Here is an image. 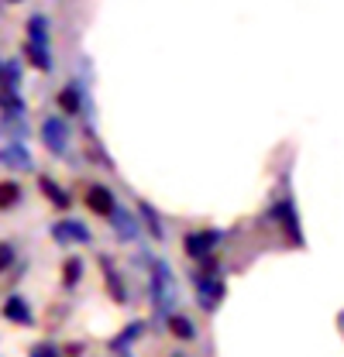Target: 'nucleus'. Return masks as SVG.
<instances>
[{
	"label": "nucleus",
	"mask_w": 344,
	"mask_h": 357,
	"mask_svg": "<svg viewBox=\"0 0 344 357\" xmlns=\"http://www.w3.org/2000/svg\"><path fill=\"white\" fill-rule=\"evenodd\" d=\"M175 303V278H172V268L166 261H155L152 265V306L159 312H169Z\"/></svg>",
	"instance_id": "nucleus-1"
},
{
	"label": "nucleus",
	"mask_w": 344,
	"mask_h": 357,
	"mask_svg": "<svg viewBox=\"0 0 344 357\" xmlns=\"http://www.w3.org/2000/svg\"><path fill=\"white\" fill-rule=\"evenodd\" d=\"M28 59L48 73L52 69V55H48V24H45L42 14H35L31 21H28Z\"/></svg>",
	"instance_id": "nucleus-2"
},
{
	"label": "nucleus",
	"mask_w": 344,
	"mask_h": 357,
	"mask_svg": "<svg viewBox=\"0 0 344 357\" xmlns=\"http://www.w3.org/2000/svg\"><path fill=\"white\" fill-rule=\"evenodd\" d=\"M217 244H220V230H193L182 241V248H186L189 258H207Z\"/></svg>",
	"instance_id": "nucleus-3"
},
{
	"label": "nucleus",
	"mask_w": 344,
	"mask_h": 357,
	"mask_svg": "<svg viewBox=\"0 0 344 357\" xmlns=\"http://www.w3.org/2000/svg\"><path fill=\"white\" fill-rule=\"evenodd\" d=\"M196 299H200L203 310L214 312L220 306V299H224V282L217 275H196Z\"/></svg>",
	"instance_id": "nucleus-4"
},
{
	"label": "nucleus",
	"mask_w": 344,
	"mask_h": 357,
	"mask_svg": "<svg viewBox=\"0 0 344 357\" xmlns=\"http://www.w3.org/2000/svg\"><path fill=\"white\" fill-rule=\"evenodd\" d=\"M42 141L52 155H62L66 144H69V128H66V121H62V117H48L42 124Z\"/></svg>",
	"instance_id": "nucleus-5"
},
{
	"label": "nucleus",
	"mask_w": 344,
	"mask_h": 357,
	"mask_svg": "<svg viewBox=\"0 0 344 357\" xmlns=\"http://www.w3.org/2000/svg\"><path fill=\"white\" fill-rule=\"evenodd\" d=\"M52 237L59 244H89V230L83 220H59L52 223Z\"/></svg>",
	"instance_id": "nucleus-6"
},
{
	"label": "nucleus",
	"mask_w": 344,
	"mask_h": 357,
	"mask_svg": "<svg viewBox=\"0 0 344 357\" xmlns=\"http://www.w3.org/2000/svg\"><path fill=\"white\" fill-rule=\"evenodd\" d=\"M86 206H89L93 213H100V217H110V213L117 210V199H114V192H110L107 185H89V189H86Z\"/></svg>",
	"instance_id": "nucleus-7"
},
{
	"label": "nucleus",
	"mask_w": 344,
	"mask_h": 357,
	"mask_svg": "<svg viewBox=\"0 0 344 357\" xmlns=\"http://www.w3.org/2000/svg\"><path fill=\"white\" fill-rule=\"evenodd\" d=\"M0 165L10 169V172H28L31 169V155H28V148L21 141H14V144L0 148Z\"/></svg>",
	"instance_id": "nucleus-8"
},
{
	"label": "nucleus",
	"mask_w": 344,
	"mask_h": 357,
	"mask_svg": "<svg viewBox=\"0 0 344 357\" xmlns=\"http://www.w3.org/2000/svg\"><path fill=\"white\" fill-rule=\"evenodd\" d=\"M107 220H110V227H114L117 241H134V237H138V223H134V217H131L124 206H117Z\"/></svg>",
	"instance_id": "nucleus-9"
},
{
	"label": "nucleus",
	"mask_w": 344,
	"mask_h": 357,
	"mask_svg": "<svg viewBox=\"0 0 344 357\" xmlns=\"http://www.w3.org/2000/svg\"><path fill=\"white\" fill-rule=\"evenodd\" d=\"M3 316L14 319V323H21V326H31V323H35V316H31L28 303H24L21 296H10V299L3 303Z\"/></svg>",
	"instance_id": "nucleus-10"
},
{
	"label": "nucleus",
	"mask_w": 344,
	"mask_h": 357,
	"mask_svg": "<svg viewBox=\"0 0 344 357\" xmlns=\"http://www.w3.org/2000/svg\"><path fill=\"white\" fill-rule=\"evenodd\" d=\"M275 217H279V223H286V230H289V237H293V244H303L300 220H296V210H293V203H289V199H282V203L275 206Z\"/></svg>",
	"instance_id": "nucleus-11"
},
{
	"label": "nucleus",
	"mask_w": 344,
	"mask_h": 357,
	"mask_svg": "<svg viewBox=\"0 0 344 357\" xmlns=\"http://www.w3.org/2000/svg\"><path fill=\"white\" fill-rule=\"evenodd\" d=\"M169 330L172 337H179V340H193L196 337V330H193V323L186 316H169Z\"/></svg>",
	"instance_id": "nucleus-12"
},
{
	"label": "nucleus",
	"mask_w": 344,
	"mask_h": 357,
	"mask_svg": "<svg viewBox=\"0 0 344 357\" xmlns=\"http://www.w3.org/2000/svg\"><path fill=\"white\" fill-rule=\"evenodd\" d=\"M42 192L52 199V203H55V206H59V210H66V206H69V196H66V192H62V189H59L52 178H42Z\"/></svg>",
	"instance_id": "nucleus-13"
},
{
	"label": "nucleus",
	"mask_w": 344,
	"mask_h": 357,
	"mask_svg": "<svg viewBox=\"0 0 344 357\" xmlns=\"http://www.w3.org/2000/svg\"><path fill=\"white\" fill-rule=\"evenodd\" d=\"M17 199H21V185L17 182H0V210L14 206Z\"/></svg>",
	"instance_id": "nucleus-14"
},
{
	"label": "nucleus",
	"mask_w": 344,
	"mask_h": 357,
	"mask_svg": "<svg viewBox=\"0 0 344 357\" xmlns=\"http://www.w3.org/2000/svg\"><path fill=\"white\" fill-rule=\"evenodd\" d=\"M59 107H62L66 114H76V110H80V89L76 86L62 89V93H59Z\"/></svg>",
	"instance_id": "nucleus-15"
},
{
	"label": "nucleus",
	"mask_w": 344,
	"mask_h": 357,
	"mask_svg": "<svg viewBox=\"0 0 344 357\" xmlns=\"http://www.w3.org/2000/svg\"><path fill=\"white\" fill-rule=\"evenodd\" d=\"M138 210H141V220L148 223V230H152V237H162V223H159V217H155V210H152L148 203H141Z\"/></svg>",
	"instance_id": "nucleus-16"
},
{
	"label": "nucleus",
	"mask_w": 344,
	"mask_h": 357,
	"mask_svg": "<svg viewBox=\"0 0 344 357\" xmlns=\"http://www.w3.org/2000/svg\"><path fill=\"white\" fill-rule=\"evenodd\" d=\"M141 330H145V323H131L128 330H124V333H121V337H117L110 347H114V351H124V347H128V344L134 340V337H138V333H141Z\"/></svg>",
	"instance_id": "nucleus-17"
},
{
	"label": "nucleus",
	"mask_w": 344,
	"mask_h": 357,
	"mask_svg": "<svg viewBox=\"0 0 344 357\" xmlns=\"http://www.w3.org/2000/svg\"><path fill=\"white\" fill-rule=\"evenodd\" d=\"M103 271H107V282H110V296H114L117 303H124V299H128V296H124V285H121V278H114L110 261H103Z\"/></svg>",
	"instance_id": "nucleus-18"
},
{
	"label": "nucleus",
	"mask_w": 344,
	"mask_h": 357,
	"mask_svg": "<svg viewBox=\"0 0 344 357\" xmlns=\"http://www.w3.org/2000/svg\"><path fill=\"white\" fill-rule=\"evenodd\" d=\"M80 271H83V261L80 258H69L66 261V285H76L80 282Z\"/></svg>",
	"instance_id": "nucleus-19"
},
{
	"label": "nucleus",
	"mask_w": 344,
	"mask_h": 357,
	"mask_svg": "<svg viewBox=\"0 0 344 357\" xmlns=\"http://www.w3.org/2000/svg\"><path fill=\"white\" fill-rule=\"evenodd\" d=\"M31 357H62V354H59L55 344H38V347L31 351Z\"/></svg>",
	"instance_id": "nucleus-20"
},
{
	"label": "nucleus",
	"mask_w": 344,
	"mask_h": 357,
	"mask_svg": "<svg viewBox=\"0 0 344 357\" xmlns=\"http://www.w3.org/2000/svg\"><path fill=\"white\" fill-rule=\"evenodd\" d=\"M10 261H14V248L10 244H0V271H7Z\"/></svg>",
	"instance_id": "nucleus-21"
},
{
	"label": "nucleus",
	"mask_w": 344,
	"mask_h": 357,
	"mask_svg": "<svg viewBox=\"0 0 344 357\" xmlns=\"http://www.w3.org/2000/svg\"><path fill=\"white\" fill-rule=\"evenodd\" d=\"M0 79H3V62H0Z\"/></svg>",
	"instance_id": "nucleus-22"
},
{
	"label": "nucleus",
	"mask_w": 344,
	"mask_h": 357,
	"mask_svg": "<svg viewBox=\"0 0 344 357\" xmlns=\"http://www.w3.org/2000/svg\"><path fill=\"white\" fill-rule=\"evenodd\" d=\"M10 3H21V0H10Z\"/></svg>",
	"instance_id": "nucleus-23"
},
{
	"label": "nucleus",
	"mask_w": 344,
	"mask_h": 357,
	"mask_svg": "<svg viewBox=\"0 0 344 357\" xmlns=\"http://www.w3.org/2000/svg\"><path fill=\"white\" fill-rule=\"evenodd\" d=\"M172 357H182V354H172Z\"/></svg>",
	"instance_id": "nucleus-24"
}]
</instances>
